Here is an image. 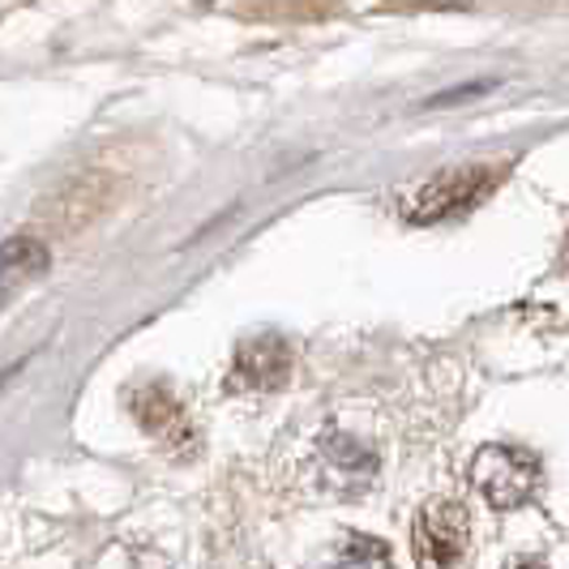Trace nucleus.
<instances>
[{
    "mask_svg": "<svg viewBox=\"0 0 569 569\" xmlns=\"http://www.w3.org/2000/svg\"><path fill=\"white\" fill-rule=\"evenodd\" d=\"M138 420H142L146 428H154V432H163L168 425L180 420V402L171 399L163 386H150V390L138 395Z\"/></svg>",
    "mask_w": 569,
    "mask_h": 569,
    "instance_id": "nucleus-6",
    "label": "nucleus"
},
{
    "mask_svg": "<svg viewBox=\"0 0 569 569\" xmlns=\"http://www.w3.org/2000/svg\"><path fill=\"white\" fill-rule=\"evenodd\" d=\"M236 372L244 386L257 390H279L291 372V347L279 335H257V339L240 342L236 351Z\"/></svg>",
    "mask_w": 569,
    "mask_h": 569,
    "instance_id": "nucleus-4",
    "label": "nucleus"
},
{
    "mask_svg": "<svg viewBox=\"0 0 569 569\" xmlns=\"http://www.w3.org/2000/svg\"><path fill=\"white\" fill-rule=\"evenodd\" d=\"M471 476H476L480 492L488 497V506L513 510V506H522L536 492L540 462L527 455V450H518V446H488L471 462Z\"/></svg>",
    "mask_w": 569,
    "mask_h": 569,
    "instance_id": "nucleus-2",
    "label": "nucleus"
},
{
    "mask_svg": "<svg viewBox=\"0 0 569 569\" xmlns=\"http://www.w3.org/2000/svg\"><path fill=\"white\" fill-rule=\"evenodd\" d=\"M492 82H476V86H462V90H446V94H437V99H428V108H450V103H458V99H471V94H480V90H488Z\"/></svg>",
    "mask_w": 569,
    "mask_h": 569,
    "instance_id": "nucleus-7",
    "label": "nucleus"
},
{
    "mask_svg": "<svg viewBox=\"0 0 569 569\" xmlns=\"http://www.w3.org/2000/svg\"><path fill=\"white\" fill-rule=\"evenodd\" d=\"M471 522L458 501H432L416 518V566L420 569H450L467 552Z\"/></svg>",
    "mask_w": 569,
    "mask_h": 569,
    "instance_id": "nucleus-3",
    "label": "nucleus"
},
{
    "mask_svg": "<svg viewBox=\"0 0 569 569\" xmlns=\"http://www.w3.org/2000/svg\"><path fill=\"white\" fill-rule=\"evenodd\" d=\"M497 180H501V171L485 168V163H476V168H446L411 198L407 214H411V223H441L450 214H462L467 206H476Z\"/></svg>",
    "mask_w": 569,
    "mask_h": 569,
    "instance_id": "nucleus-1",
    "label": "nucleus"
},
{
    "mask_svg": "<svg viewBox=\"0 0 569 569\" xmlns=\"http://www.w3.org/2000/svg\"><path fill=\"white\" fill-rule=\"evenodd\" d=\"M48 244L39 236H9L0 244V305H9L22 287H30L43 270H48Z\"/></svg>",
    "mask_w": 569,
    "mask_h": 569,
    "instance_id": "nucleus-5",
    "label": "nucleus"
}]
</instances>
